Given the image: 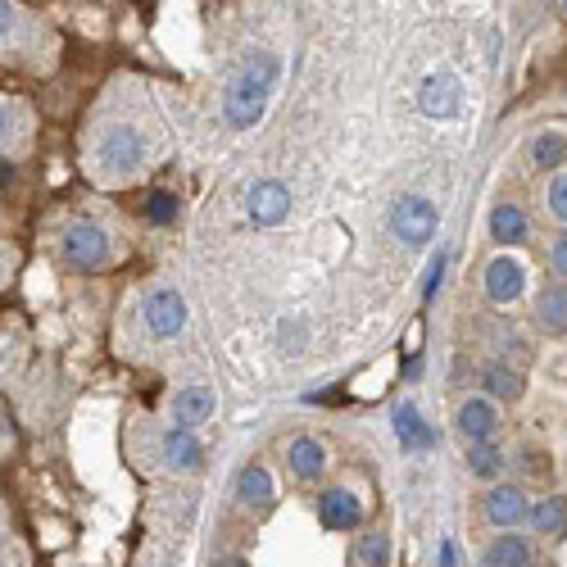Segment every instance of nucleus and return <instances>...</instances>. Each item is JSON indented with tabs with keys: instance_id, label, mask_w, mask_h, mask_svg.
Segmentation results:
<instances>
[{
	"instance_id": "obj_1",
	"label": "nucleus",
	"mask_w": 567,
	"mask_h": 567,
	"mask_svg": "<svg viewBox=\"0 0 567 567\" xmlns=\"http://www.w3.org/2000/svg\"><path fill=\"white\" fill-rule=\"evenodd\" d=\"M277 73H282L277 55H250V59H245L241 73L232 78V87H227V96H223V114H227L232 128L245 132V128H255L259 118H264Z\"/></svg>"
},
{
	"instance_id": "obj_2",
	"label": "nucleus",
	"mask_w": 567,
	"mask_h": 567,
	"mask_svg": "<svg viewBox=\"0 0 567 567\" xmlns=\"http://www.w3.org/2000/svg\"><path fill=\"white\" fill-rule=\"evenodd\" d=\"M391 227L404 245L418 250V245H427L431 236H436V205L422 196H400L391 209Z\"/></svg>"
},
{
	"instance_id": "obj_3",
	"label": "nucleus",
	"mask_w": 567,
	"mask_h": 567,
	"mask_svg": "<svg viewBox=\"0 0 567 567\" xmlns=\"http://www.w3.org/2000/svg\"><path fill=\"white\" fill-rule=\"evenodd\" d=\"M64 255H69L78 268L96 273V268L109 264V236L100 232L96 223H73L69 232H64Z\"/></svg>"
},
{
	"instance_id": "obj_4",
	"label": "nucleus",
	"mask_w": 567,
	"mask_h": 567,
	"mask_svg": "<svg viewBox=\"0 0 567 567\" xmlns=\"http://www.w3.org/2000/svg\"><path fill=\"white\" fill-rule=\"evenodd\" d=\"M141 155H146V146H141V137L132 128H109L105 141H100V164L109 173H132L141 164Z\"/></svg>"
},
{
	"instance_id": "obj_5",
	"label": "nucleus",
	"mask_w": 567,
	"mask_h": 567,
	"mask_svg": "<svg viewBox=\"0 0 567 567\" xmlns=\"http://www.w3.org/2000/svg\"><path fill=\"white\" fill-rule=\"evenodd\" d=\"M286 214H291V191H286L282 182H255L250 186V218H255L259 227H277L286 223Z\"/></svg>"
},
{
	"instance_id": "obj_6",
	"label": "nucleus",
	"mask_w": 567,
	"mask_h": 567,
	"mask_svg": "<svg viewBox=\"0 0 567 567\" xmlns=\"http://www.w3.org/2000/svg\"><path fill=\"white\" fill-rule=\"evenodd\" d=\"M418 109L427 118H454L459 114V78L454 73H431L418 87Z\"/></svg>"
},
{
	"instance_id": "obj_7",
	"label": "nucleus",
	"mask_w": 567,
	"mask_h": 567,
	"mask_svg": "<svg viewBox=\"0 0 567 567\" xmlns=\"http://www.w3.org/2000/svg\"><path fill=\"white\" fill-rule=\"evenodd\" d=\"M146 327L155 336H164V341L168 336H177L186 327V300L177 291H155L146 300Z\"/></svg>"
},
{
	"instance_id": "obj_8",
	"label": "nucleus",
	"mask_w": 567,
	"mask_h": 567,
	"mask_svg": "<svg viewBox=\"0 0 567 567\" xmlns=\"http://www.w3.org/2000/svg\"><path fill=\"white\" fill-rule=\"evenodd\" d=\"M522 286H527V273H522L518 259L499 255V259H490L486 264V295L495 304H513L522 295Z\"/></svg>"
},
{
	"instance_id": "obj_9",
	"label": "nucleus",
	"mask_w": 567,
	"mask_h": 567,
	"mask_svg": "<svg viewBox=\"0 0 567 567\" xmlns=\"http://www.w3.org/2000/svg\"><path fill=\"white\" fill-rule=\"evenodd\" d=\"M527 513H531L527 509V495H522L518 486H495L486 495V518L495 522L499 531H513L522 518H527Z\"/></svg>"
},
{
	"instance_id": "obj_10",
	"label": "nucleus",
	"mask_w": 567,
	"mask_h": 567,
	"mask_svg": "<svg viewBox=\"0 0 567 567\" xmlns=\"http://www.w3.org/2000/svg\"><path fill=\"white\" fill-rule=\"evenodd\" d=\"M318 518H323L327 531H354L363 518V509L350 490H327V495L318 499Z\"/></svg>"
},
{
	"instance_id": "obj_11",
	"label": "nucleus",
	"mask_w": 567,
	"mask_h": 567,
	"mask_svg": "<svg viewBox=\"0 0 567 567\" xmlns=\"http://www.w3.org/2000/svg\"><path fill=\"white\" fill-rule=\"evenodd\" d=\"M395 436H400L404 450L422 454V450H436V427H427L418 413V404H400L395 409Z\"/></svg>"
},
{
	"instance_id": "obj_12",
	"label": "nucleus",
	"mask_w": 567,
	"mask_h": 567,
	"mask_svg": "<svg viewBox=\"0 0 567 567\" xmlns=\"http://www.w3.org/2000/svg\"><path fill=\"white\" fill-rule=\"evenodd\" d=\"M459 431L472 440V445H486V440L499 431L495 404H490V400H468V404L459 409Z\"/></svg>"
},
{
	"instance_id": "obj_13",
	"label": "nucleus",
	"mask_w": 567,
	"mask_h": 567,
	"mask_svg": "<svg viewBox=\"0 0 567 567\" xmlns=\"http://www.w3.org/2000/svg\"><path fill=\"white\" fill-rule=\"evenodd\" d=\"M200 459H205V450H200V440L191 436L186 427H173L164 436V463L173 472H191V468H200Z\"/></svg>"
},
{
	"instance_id": "obj_14",
	"label": "nucleus",
	"mask_w": 567,
	"mask_h": 567,
	"mask_svg": "<svg viewBox=\"0 0 567 567\" xmlns=\"http://www.w3.org/2000/svg\"><path fill=\"white\" fill-rule=\"evenodd\" d=\"M173 413H177V427H200V422H209V413H214V391L209 386H186L182 395L173 400Z\"/></svg>"
},
{
	"instance_id": "obj_15",
	"label": "nucleus",
	"mask_w": 567,
	"mask_h": 567,
	"mask_svg": "<svg viewBox=\"0 0 567 567\" xmlns=\"http://www.w3.org/2000/svg\"><path fill=\"white\" fill-rule=\"evenodd\" d=\"M286 463H291V472L300 481H318V477H323V468H327V450L313 436H300V440H291Z\"/></svg>"
},
{
	"instance_id": "obj_16",
	"label": "nucleus",
	"mask_w": 567,
	"mask_h": 567,
	"mask_svg": "<svg viewBox=\"0 0 567 567\" xmlns=\"http://www.w3.org/2000/svg\"><path fill=\"white\" fill-rule=\"evenodd\" d=\"M536 323H540V332H549V336L567 332V286H545V291H540Z\"/></svg>"
},
{
	"instance_id": "obj_17",
	"label": "nucleus",
	"mask_w": 567,
	"mask_h": 567,
	"mask_svg": "<svg viewBox=\"0 0 567 567\" xmlns=\"http://www.w3.org/2000/svg\"><path fill=\"white\" fill-rule=\"evenodd\" d=\"M236 495H241L245 509H268L273 504V477H268V468H245L241 481H236Z\"/></svg>"
},
{
	"instance_id": "obj_18",
	"label": "nucleus",
	"mask_w": 567,
	"mask_h": 567,
	"mask_svg": "<svg viewBox=\"0 0 567 567\" xmlns=\"http://www.w3.org/2000/svg\"><path fill=\"white\" fill-rule=\"evenodd\" d=\"M527 558H531V549L522 536H499V540H490V549L481 554V567H527Z\"/></svg>"
},
{
	"instance_id": "obj_19",
	"label": "nucleus",
	"mask_w": 567,
	"mask_h": 567,
	"mask_svg": "<svg viewBox=\"0 0 567 567\" xmlns=\"http://www.w3.org/2000/svg\"><path fill=\"white\" fill-rule=\"evenodd\" d=\"M527 518H531V527L545 531V536H563V531H567V499L563 495H549L540 509L527 513Z\"/></svg>"
},
{
	"instance_id": "obj_20",
	"label": "nucleus",
	"mask_w": 567,
	"mask_h": 567,
	"mask_svg": "<svg viewBox=\"0 0 567 567\" xmlns=\"http://www.w3.org/2000/svg\"><path fill=\"white\" fill-rule=\"evenodd\" d=\"M490 236L504 241V245L522 241V236H527V218H522V209L518 205H499L495 214H490Z\"/></svg>"
},
{
	"instance_id": "obj_21",
	"label": "nucleus",
	"mask_w": 567,
	"mask_h": 567,
	"mask_svg": "<svg viewBox=\"0 0 567 567\" xmlns=\"http://www.w3.org/2000/svg\"><path fill=\"white\" fill-rule=\"evenodd\" d=\"M481 382H486V391L495 400H522V377L513 368H504V363H490Z\"/></svg>"
},
{
	"instance_id": "obj_22",
	"label": "nucleus",
	"mask_w": 567,
	"mask_h": 567,
	"mask_svg": "<svg viewBox=\"0 0 567 567\" xmlns=\"http://www.w3.org/2000/svg\"><path fill=\"white\" fill-rule=\"evenodd\" d=\"M531 159H536L540 168H558L567 159V141L558 137V132H545V137H536V146H531Z\"/></svg>"
},
{
	"instance_id": "obj_23",
	"label": "nucleus",
	"mask_w": 567,
	"mask_h": 567,
	"mask_svg": "<svg viewBox=\"0 0 567 567\" xmlns=\"http://www.w3.org/2000/svg\"><path fill=\"white\" fill-rule=\"evenodd\" d=\"M468 468H472V477H499V472H504V454L490 450V440L486 445H472Z\"/></svg>"
},
{
	"instance_id": "obj_24",
	"label": "nucleus",
	"mask_w": 567,
	"mask_h": 567,
	"mask_svg": "<svg viewBox=\"0 0 567 567\" xmlns=\"http://www.w3.org/2000/svg\"><path fill=\"white\" fill-rule=\"evenodd\" d=\"M386 558H391V540H386V531H368V536L359 540V563L363 567H386Z\"/></svg>"
},
{
	"instance_id": "obj_25",
	"label": "nucleus",
	"mask_w": 567,
	"mask_h": 567,
	"mask_svg": "<svg viewBox=\"0 0 567 567\" xmlns=\"http://www.w3.org/2000/svg\"><path fill=\"white\" fill-rule=\"evenodd\" d=\"M146 218H150L155 227H168V223H173V218H177V196H173V191H155V196L146 200Z\"/></svg>"
},
{
	"instance_id": "obj_26",
	"label": "nucleus",
	"mask_w": 567,
	"mask_h": 567,
	"mask_svg": "<svg viewBox=\"0 0 567 567\" xmlns=\"http://www.w3.org/2000/svg\"><path fill=\"white\" fill-rule=\"evenodd\" d=\"M549 214H554L558 223H567V173L554 177V186H549Z\"/></svg>"
},
{
	"instance_id": "obj_27",
	"label": "nucleus",
	"mask_w": 567,
	"mask_h": 567,
	"mask_svg": "<svg viewBox=\"0 0 567 567\" xmlns=\"http://www.w3.org/2000/svg\"><path fill=\"white\" fill-rule=\"evenodd\" d=\"M440 273H445V255H436V259H431V264H427V291H422V295H427V300H431V295H436Z\"/></svg>"
},
{
	"instance_id": "obj_28",
	"label": "nucleus",
	"mask_w": 567,
	"mask_h": 567,
	"mask_svg": "<svg viewBox=\"0 0 567 567\" xmlns=\"http://www.w3.org/2000/svg\"><path fill=\"white\" fill-rule=\"evenodd\" d=\"M554 268H558V273H567V232L554 241Z\"/></svg>"
},
{
	"instance_id": "obj_29",
	"label": "nucleus",
	"mask_w": 567,
	"mask_h": 567,
	"mask_svg": "<svg viewBox=\"0 0 567 567\" xmlns=\"http://www.w3.org/2000/svg\"><path fill=\"white\" fill-rule=\"evenodd\" d=\"M10 28H14V5L10 0H0V37H5Z\"/></svg>"
},
{
	"instance_id": "obj_30",
	"label": "nucleus",
	"mask_w": 567,
	"mask_h": 567,
	"mask_svg": "<svg viewBox=\"0 0 567 567\" xmlns=\"http://www.w3.org/2000/svg\"><path fill=\"white\" fill-rule=\"evenodd\" d=\"M14 186V164L10 159H0V191H10Z\"/></svg>"
},
{
	"instance_id": "obj_31",
	"label": "nucleus",
	"mask_w": 567,
	"mask_h": 567,
	"mask_svg": "<svg viewBox=\"0 0 567 567\" xmlns=\"http://www.w3.org/2000/svg\"><path fill=\"white\" fill-rule=\"evenodd\" d=\"M440 567H459V558H454V540L440 545Z\"/></svg>"
},
{
	"instance_id": "obj_32",
	"label": "nucleus",
	"mask_w": 567,
	"mask_h": 567,
	"mask_svg": "<svg viewBox=\"0 0 567 567\" xmlns=\"http://www.w3.org/2000/svg\"><path fill=\"white\" fill-rule=\"evenodd\" d=\"M5 132H10V114L0 109V141H5Z\"/></svg>"
},
{
	"instance_id": "obj_33",
	"label": "nucleus",
	"mask_w": 567,
	"mask_h": 567,
	"mask_svg": "<svg viewBox=\"0 0 567 567\" xmlns=\"http://www.w3.org/2000/svg\"><path fill=\"white\" fill-rule=\"evenodd\" d=\"M218 567H245V563H241V558H223V563H218Z\"/></svg>"
}]
</instances>
